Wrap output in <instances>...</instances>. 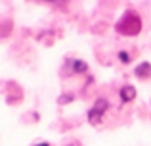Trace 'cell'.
I'll use <instances>...</instances> for the list:
<instances>
[{"label": "cell", "instance_id": "6da1fadb", "mask_svg": "<svg viewBox=\"0 0 151 146\" xmlns=\"http://www.w3.org/2000/svg\"><path fill=\"white\" fill-rule=\"evenodd\" d=\"M140 31H142V17L134 10L124 12V15L117 21V33L124 35V37H136V35H140Z\"/></svg>", "mask_w": 151, "mask_h": 146}, {"label": "cell", "instance_id": "7a4b0ae2", "mask_svg": "<svg viewBox=\"0 0 151 146\" xmlns=\"http://www.w3.org/2000/svg\"><path fill=\"white\" fill-rule=\"evenodd\" d=\"M107 110H109V102H107L105 98H98V100L94 102V106L90 108V112H88V121L92 125H100Z\"/></svg>", "mask_w": 151, "mask_h": 146}, {"label": "cell", "instance_id": "3957f363", "mask_svg": "<svg viewBox=\"0 0 151 146\" xmlns=\"http://www.w3.org/2000/svg\"><path fill=\"white\" fill-rule=\"evenodd\" d=\"M136 77L145 81V79H151V64L149 62H142L140 65L136 68Z\"/></svg>", "mask_w": 151, "mask_h": 146}, {"label": "cell", "instance_id": "277c9868", "mask_svg": "<svg viewBox=\"0 0 151 146\" xmlns=\"http://www.w3.org/2000/svg\"><path fill=\"white\" fill-rule=\"evenodd\" d=\"M134 98H136V89L132 85H126L121 89V100L122 102H132Z\"/></svg>", "mask_w": 151, "mask_h": 146}, {"label": "cell", "instance_id": "5b68a950", "mask_svg": "<svg viewBox=\"0 0 151 146\" xmlns=\"http://www.w3.org/2000/svg\"><path fill=\"white\" fill-rule=\"evenodd\" d=\"M71 68H73L75 73H86L88 71V65H86V62H82V60H73L71 62Z\"/></svg>", "mask_w": 151, "mask_h": 146}, {"label": "cell", "instance_id": "8992f818", "mask_svg": "<svg viewBox=\"0 0 151 146\" xmlns=\"http://www.w3.org/2000/svg\"><path fill=\"white\" fill-rule=\"evenodd\" d=\"M119 60H121L122 64H128L130 62V54L128 52H119Z\"/></svg>", "mask_w": 151, "mask_h": 146}, {"label": "cell", "instance_id": "52a82bcc", "mask_svg": "<svg viewBox=\"0 0 151 146\" xmlns=\"http://www.w3.org/2000/svg\"><path fill=\"white\" fill-rule=\"evenodd\" d=\"M37 146H50L48 142H40V144H37Z\"/></svg>", "mask_w": 151, "mask_h": 146}, {"label": "cell", "instance_id": "ba28073f", "mask_svg": "<svg viewBox=\"0 0 151 146\" xmlns=\"http://www.w3.org/2000/svg\"><path fill=\"white\" fill-rule=\"evenodd\" d=\"M69 146H78V144H75V142H73V144H69Z\"/></svg>", "mask_w": 151, "mask_h": 146}]
</instances>
